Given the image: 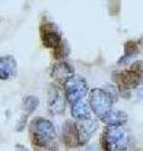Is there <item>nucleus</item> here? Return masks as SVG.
I'll use <instances>...</instances> for the list:
<instances>
[{
  "label": "nucleus",
  "instance_id": "nucleus-16",
  "mask_svg": "<svg viewBox=\"0 0 143 151\" xmlns=\"http://www.w3.org/2000/svg\"><path fill=\"white\" fill-rule=\"evenodd\" d=\"M68 53H69L68 45L65 44V42H61V43L54 49V58H56V59L65 58V57L68 55Z\"/></svg>",
  "mask_w": 143,
  "mask_h": 151
},
{
  "label": "nucleus",
  "instance_id": "nucleus-20",
  "mask_svg": "<svg viewBox=\"0 0 143 151\" xmlns=\"http://www.w3.org/2000/svg\"><path fill=\"white\" fill-rule=\"evenodd\" d=\"M139 151H143V149H142V150H139Z\"/></svg>",
  "mask_w": 143,
  "mask_h": 151
},
{
  "label": "nucleus",
  "instance_id": "nucleus-8",
  "mask_svg": "<svg viewBox=\"0 0 143 151\" xmlns=\"http://www.w3.org/2000/svg\"><path fill=\"white\" fill-rule=\"evenodd\" d=\"M79 136V145L84 146L88 141L92 139L94 132L98 130V122L95 120H82V121H75Z\"/></svg>",
  "mask_w": 143,
  "mask_h": 151
},
{
  "label": "nucleus",
  "instance_id": "nucleus-11",
  "mask_svg": "<svg viewBox=\"0 0 143 151\" xmlns=\"http://www.w3.org/2000/svg\"><path fill=\"white\" fill-rule=\"evenodd\" d=\"M74 76V68L72 67L69 63L64 62V60H61V62H58L56 64L53 65V68H51V77L58 83H65L68 81L69 78H72Z\"/></svg>",
  "mask_w": 143,
  "mask_h": 151
},
{
  "label": "nucleus",
  "instance_id": "nucleus-19",
  "mask_svg": "<svg viewBox=\"0 0 143 151\" xmlns=\"http://www.w3.org/2000/svg\"><path fill=\"white\" fill-rule=\"evenodd\" d=\"M15 151H29V150L23 145H15Z\"/></svg>",
  "mask_w": 143,
  "mask_h": 151
},
{
  "label": "nucleus",
  "instance_id": "nucleus-13",
  "mask_svg": "<svg viewBox=\"0 0 143 151\" xmlns=\"http://www.w3.org/2000/svg\"><path fill=\"white\" fill-rule=\"evenodd\" d=\"M90 113H92V111H90L88 102L79 101L77 103H74V105H72V116L77 121L90 119Z\"/></svg>",
  "mask_w": 143,
  "mask_h": 151
},
{
  "label": "nucleus",
  "instance_id": "nucleus-15",
  "mask_svg": "<svg viewBox=\"0 0 143 151\" xmlns=\"http://www.w3.org/2000/svg\"><path fill=\"white\" fill-rule=\"evenodd\" d=\"M38 106H39V98L36 96H31V94L30 96H25L21 102V108L24 111L23 115H25V116L31 115L38 108Z\"/></svg>",
  "mask_w": 143,
  "mask_h": 151
},
{
  "label": "nucleus",
  "instance_id": "nucleus-5",
  "mask_svg": "<svg viewBox=\"0 0 143 151\" xmlns=\"http://www.w3.org/2000/svg\"><path fill=\"white\" fill-rule=\"evenodd\" d=\"M40 38L43 42V45L45 48H53L55 49L63 39H61V33L58 29L54 23L45 22L40 25Z\"/></svg>",
  "mask_w": 143,
  "mask_h": 151
},
{
  "label": "nucleus",
  "instance_id": "nucleus-18",
  "mask_svg": "<svg viewBox=\"0 0 143 151\" xmlns=\"http://www.w3.org/2000/svg\"><path fill=\"white\" fill-rule=\"evenodd\" d=\"M34 151H58V144H56V141H54V142L43 146V147H34Z\"/></svg>",
  "mask_w": 143,
  "mask_h": 151
},
{
  "label": "nucleus",
  "instance_id": "nucleus-12",
  "mask_svg": "<svg viewBox=\"0 0 143 151\" xmlns=\"http://www.w3.org/2000/svg\"><path fill=\"white\" fill-rule=\"evenodd\" d=\"M101 120L107 126H123L128 121V115L119 110H111Z\"/></svg>",
  "mask_w": 143,
  "mask_h": 151
},
{
  "label": "nucleus",
  "instance_id": "nucleus-7",
  "mask_svg": "<svg viewBox=\"0 0 143 151\" xmlns=\"http://www.w3.org/2000/svg\"><path fill=\"white\" fill-rule=\"evenodd\" d=\"M48 107L53 115H63L65 112L64 92L59 86L51 84L48 91Z\"/></svg>",
  "mask_w": 143,
  "mask_h": 151
},
{
  "label": "nucleus",
  "instance_id": "nucleus-6",
  "mask_svg": "<svg viewBox=\"0 0 143 151\" xmlns=\"http://www.w3.org/2000/svg\"><path fill=\"white\" fill-rule=\"evenodd\" d=\"M112 79L121 91H128V89L136 88L138 84H141L139 76L131 68L127 70H121V72H113Z\"/></svg>",
  "mask_w": 143,
  "mask_h": 151
},
{
  "label": "nucleus",
  "instance_id": "nucleus-3",
  "mask_svg": "<svg viewBox=\"0 0 143 151\" xmlns=\"http://www.w3.org/2000/svg\"><path fill=\"white\" fill-rule=\"evenodd\" d=\"M113 102V97L104 88H93L89 93L88 105L90 107V111L99 119H102L106 113L112 110Z\"/></svg>",
  "mask_w": 143,
  "mask_h": 151
},
{
  "label": "nucleus",
  "instance_id": "nucleus-1",
  "mask_svg": "<svg viewBox=\"0 0 143 151\" xmlns=\"http://www.w3.org/2000/svg\"><path fill=\"white\" fill-rule=\"evenodd\" d=\"M29 135L34 147H43L54 142L56 131L51 121L44 117H35L30 122Z\"/></svg>",
  "mask_w": 143,
  "mask_h": 151
},
{
  "label": "nucleus",
  "instance_id": "nucleus-10",
  "mask_svg": "<svg viewBox=\"0 0 143 151\" xmlns=\"http://www.w3.org/2000/svg\"><path fill=\"white\" fill-rule=\"evenodd\" d=\"M18 72V62L13 55L0 57V79L14 78Z\"/></svg>",
  "mask_w": 143,
  "mask_h": 151
},
{
  "label": "nucleus",
  "instance_id": "nucleus-4",
  "mask_svg": "<svg viewBox=\"0 0 143 151\" xmlns=\"http://www.w3.org/2000/svg\"><path fill=\"white\" fill-rule=\"evenodd\" d=\"M63 92L64 97L70 105H74L79 101L83 100V97L88 93V82L82 76L74 74L72 78H69L64 84H63Z\"/></svg>",
  "mask_w": 143,
  "mask_h": 151
},
{
  "label": "nucleus",
  "instance_id": "nucleus-9",
  "mask_svg": "<svg viewBox=\"0 0 143 151\" xmlns=\"http://www.w3.org/2000/svg\"><path fill=\"white\" fill-rule=\"evenodd\" d=\"M61 137H63V142L65 144L66 147H79V136L77 130V124L74 121H65L61 129Z\"/></svg>",
  "mask_w": 143,
  "mask_h": 151
},
{
  "label": "nucleus",
  "instance_id": "nucleus-14",
  "mask_svg": "<svg viewBox=\"0 0 143 151\" xmlns=\"http://www.w3.org/2000/svg\"><path fill=\"white\" fill-rule=\"evenodd\" d=\"M138 53H139V45H138L137 42H134V40L127 42L124 44V55L118 60V64H123L124 62L127 63L128 60L133 58V57H136Z\"/></svg>",
  "mask_w": 143,
  "mask_h": 151
},
{
  "label": "nucleus",
  "instance_id": "nucleus-2",
  "mask_svg": "<svg viewBox=\"0 0 143 151\" xmlns=\"http://www.w3.org/2000/svg\"><path fill=\"white\" fill-rule=\"evenodd\" d=\"M101 142L106 151H126L129 134L123 126H107L102 134Z\"/></svg>",
  "mask_w": 143,
  "mask_h": 151
},
{
  "label": "nucleus",
  "instance_id": "nucleus-17",
  "mask_svg": "<svg viewBox=\"0 0 143 151\" xmlns=\"http://www.w3.org/2000/svg\"><path fill=\"white\" fill-rule=\"evenodd\" d=\"M131 69L138 73V76H139V81L143 84V62H136V63H133Z\"/></svg>",
  "mask_w": 143,
  "mask_h": 151
}]
</instances>
